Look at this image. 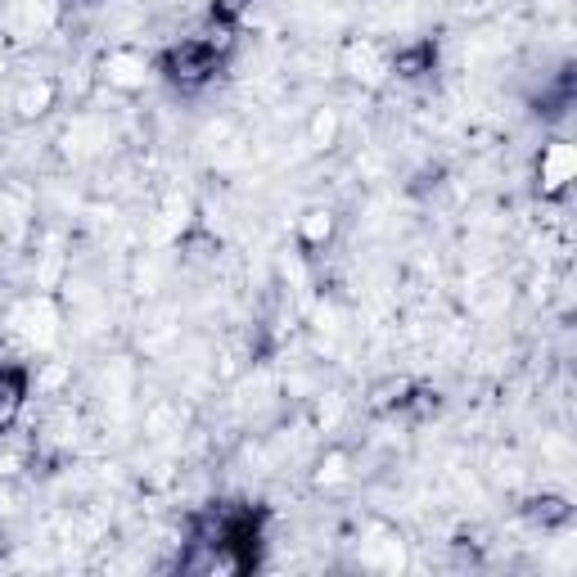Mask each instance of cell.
Wrapping results in <instances>:
<instances>
[{"instance_id":"obj_10","label":"cell","mask_w":577,"mask_h":577,"mask_svg":"<svg viewBox=\"0 0 577 577\" xmlns=\"http://www.w3.org/2000/svg\"><path fill=\"white\" fill-rule=\"evenodd\" d=\"M244 6H249V0H217L212 14H217L221 23H230V19H240V14H244Z\"/></svg>"},{"instance_id":"obj_8","label":"cell","mask_w":577,"mask_h":577,"mask_svg":"<svg viewBox=\"0 0 577 577\" xmlns=\"http://www.w3.org/2000/svg\"><path fill=\"white\" fill-rule=\"evenodd\" d=\"M334 136H338V113H334V108H321V113H316V123H312V140H316L321 149H329Z\"/></svg>"},{"instance_id":"obj_7","label":"cell","mask_w":577,"mask_h":577,"mask_svg":"<svg viewBox=\"0 0 577 577\" xmlns=\"http://www.w3.org/2000/svg\"><path fill=\"white\" fill-rule=\"evenodd\" d=\"M23 401V375L19 370H0V424H10Z\"/></svg>"},{"instance_id":"obj_2","label":"cell","mask_w":577,"mask_h":577,"mask_svg":"<svg viewBox=\"0 0 577 577\" xmlns=\"http://www.w3.org/2000/svg\"><path fill=\"white\" fill-rule=\"evenodd\" d=\"M99 69H104V82L118 86V91H140V86L149 82V73H154L149 54H145V50H132V45H113V50L104 54Z\"/></svg>"},{"instance_id":"obj_1","label":"cell","mask_w":577,"mask_h":577,"mask_svg":"<svg viewBox=\"0 0 577 577\" xmlns=\"http://www.w3.org/2000/svg\"><path fill=\"white\" fill-rule=\"evenodd\" d=\"M162 69H167V77L177 82V86H199V82H208L217 73V45H208V41H181L162 60Z\"/></svg>"},{"instance_id":"obj_5","label":"cell","mask_w":577,"mask_h":577,"mask_svg":"<svg viewBox=\"0 0 577 577\" xmlns=\"http://www.w3.org/2000/svg\"><path fill=\"white\" fill-rule=\"evenodd\" d=\"M298 235H303L307 249H321L334 235V212L329 208H307L303 221H298Z\"/></svg>"},{"instance_id":"obj_6","label":"cell","mask_w":577,"mask_h":577,"mask_svg":"<svg viewBox=\"0 0 577 577\" xmlns=\"http://www.w3.org/2000/svg\"><path fill=\"white\" fill-rule=\"evenodd\" d=\"M50 99H54V86H50V82H28V86L19 91V99H14V108L23 113V118H41V113L50 108Z\"/></svg>"},{"instance_id":"obj_9","label":"cell","mask_w":577,"mask_h":577,"mask_svg":"<svg viewBox=\"0 0 577 577\" xmlns=\"http://www.w3.org/2000/svg\"><path fill=\"white\" fill-rule=\"evenodd\" d=\"M343 465H348V460H343L338 451L325 460V465H321V474H316V483L321 487H329V483H343V479H348V470H343Z\"/></svg>"},{"instance_id":"obj_4","label":"cell","mask_w":577,"mask_h":577,"mask_svg":"<svg viewBox=\"0 0 577 577\" xmlns=\"http://www.w3.org/2000/svg\"><path fill=\"white\" fill-rule=\"evenodd\" d=\"M343 73H353L357 82H384L392 73V60L375 45V41H353L348 50H343Z\"/></svg>"},{"instance_id":"obj_3","label":"cell","mask_w":577,"mask_h":577,"mask_svg":"<svg viewBox=\"0 0 577 577\" xmlns=\"http://www.w3.org/2000/svg\"><path fill=\"white\" fill-rule=\"evenodd\" d=\"M573 171H577V154L568 140H550L542 149V162H537V181H542V195H564L568 181H573Z\"/></svg>"}]
</instances>
